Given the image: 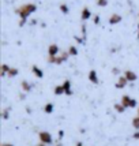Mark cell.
<instances>
[{
  "mask_svg": "<svg viewBox=\"0 0 139 146\" xmlns=\"http://www.w3.org/2000/svg\"><path fill=\"white\" fill-rule=\"evenodd\" d=\"M38 138L41 141V143H44V145H51V143H53V138H52V135L48 133V131H40Z\"/></svg>",
  "mask_w": 139,
  "mask_h": 146,
  "instance_id": "3957f363",
  "label": "cell"
},
{
  "mask_svg": "<svg viewBox=\"0 0 139 146\" xmlns=\"http://www.w3.org/2000/svg\"><path fill=\"white\" fill-rule=\"evenodd\" d=\"M10 111H11L10 108H6L4 111H3V113H1V116H3V119H4V120H7V119H8V115H10Z\"/></svg>",
  "mask_w": 139,
  "mask_h": 146,
  "instance_id": "603a6c76",
  "label": "cell"
},
{
  "mask_svg": "<svg viewBox=\"0 0 139 146\" xmlns=\"http://www.w3.org/2000/svg\"><path fill=\"white\" fill-rule=\"evenodd\" d=\"M90 18H91V11H90V8H89V7H83L82 13H81V19L85 22V21H87V19H90Z\"/></svg>",
  "mask_w": 139,
  "mask_h": 146,
  "instance_id": "9c48e42d",
  "label": "cell"
},
{
  "mask_svg": "<svg viewBox=\"0 0 139 146\" xmlns=\"http://www.w3.org/2000/svg\"><path fill=\"white\" fill-rule=\"evenodd\" d=\"M36 10H37V6L33 4V3H27V4H23V6H21L19 8H17L15 13L19 15V26H25L29 15L36 13Z\"/></svg>",
  "mask_w": 139,
  "mask_h": 146,
  "instance_id": "6da1fadb",
  "label": "cell"
},
{
  "mask_svg": "<svg viewBox=\"0 0 139 146\" xmlns=\"http://www.w3.org/2000/svg\"><path fill=\"white\" fill-rule=\"evenodd\" d=\"M59 8H60V11H62V13L63 14H68V11H70V8H68V6H67V4H60V7H59Z\"/></svg>",
  "mask_w": 139,
  "mask_h": 146,
  "instance_id": "44dd1931",
  "label": "cell"
},
{
  "mask_svg": "<svg viewBox=\"0 0 139 146\" xmlns=\"http://www.w3.org/2000/svg\"><path fill=\"white\" fill-rule=\"evenodd\" d=\"M53 93H55L56 96H62V94H64L63 86H62V85H59V86H55V89H53Z\"/></svg>",
  "mask_w": 139,
  "mask_h": 146,
  "instance_id": "e0dca14e",
  "label": "cell"
},
{
  "mask_svg": "<svg viewBox=\"0 0 139 146\" xmlns=\"http://www.w3.org/2000/svg\"><path fill=\"white\" fill-rule=\"evenodd\" d=\"M101 22V19H100V15H95V17H93V23L94 25H98Z\"/></svg>",
  "mask_w": 139,
  "mask_h": 146,
  "instance_id": "cb8c5ba5",
  "label": "cell"
},
{
  "mask_svg": "<svg viewBox=\"0 0 139 146\" xmlns=\"http://www.w3.org/2000/svg\"><path fill=\"white\" fill-rule=\"evenodd\" d=\"M32 72L34 76H37L38 79H41V78H44V71L41 70L38 66H33L32 67Z\"/></svg>",
  "mask_w": 139,
  "mask_h": 146,
  "instance_id": "7c38bea8",
  "label": "cell"
},
{
  "mask_svg": "<svg viewBox=\"0 0 139 146\" xmlns=\"http://www.w3.org/2000/svg\"><path fill=\"white\" fill-rule=\"evenodd\" d=\"M18 74H19V70L15 68V67H11L10 71H8V76H10V78H14V76H17Z\"/></svg>",
  "mask_w": 139,
  "mask_h": 146,
  "instance_id": "ac0fdd59",
  "label": "cell"
},
{
  "mask_svg": "<svg viewBox=\"0 0 139 146\" xmlns=\"http://www.w3.org/2000/svg\"><path fill=\"white\" fill-rule=\"evenodd\" d=\"M30 23H32V25H37V19H33V21L30 22Z\"/></svg>",
  "mask_w": 139,
  "mask_h": 146,
  "instance_id": "f546056e",
  "label": "cell"
},
{
  "mask_svg": "<svg viewBox=\"0 0 139 146\" xmlns=\"http://www.w3.org/2000/svg\"><path fill=\"white\" fill-rule=\"evenodd\" d=\"M56 146H63V145H62V143H57V145Z\"/></svg>",
  "mask_w": 139,
  "mask_h": 146,
  "instance_id": "836d02e7",
  "label": "cell"
},
{
  "mask_svg": "<svg viewBox=\"0 0 139 146\" xmlns=\"http://www.w3.org/2000/svg\"><path fill=\"white\" fill-rule=\"evenodd\" d=\"M21 88H22V90L23 92H30V90L33 89V83H30V82H27V81H22L21 82Z\"/></svg>",
  "mask_w": 139,
  "mask_h": 146,
  "instance_id": "4fadbf2b",
  "label": "cell"
},
{
  "mask_svg": "<svg viewBox=\"0 0 139 146\" xmlns=\"http://www.w3.org/2000/svg\"><path fill=\"white\" fill-rule=\"evenodd\" d=\"M59 52H60V49H59V45L57 44H51L49 46H48V56L49 57L57 56Z\"/></svg>",
  "mask_w": 139,
  "mask_h": 146,
  "instance_id": "5b68a950",
  "label": "cell"
},
{
  "mask_svg": "<svg viewBox=\"0 0 139 146\" xmlns=\"http://www.w3.org/2000/svg\"><path fill=\"white\" fill-rule=\"evenodd\" d=\"M68 56H70L68 52L64 51V52H62L60 56H59V55H57V56H52V57L48 56V62L52 64H62V63H64V62H67Z\"/></svg>",
  "mask_w": 139,
  "mask_h": 146,
  "instance_id": "7a4b0ae2",
  "label": "cell"
},
{
  "mask_svg": "<svg viewBox=\"0 0 139 146\" xmlns=\"http://www.w3.org/2000/svg\"><path fill=\"white\" fill-rule=\"evenodd\" d=\"M124 76L127 78V81H128V82H135V81L138 79V75H136L134 71H131V70L124 71Z\"/></svg>",
  "mask_w": 139,
  "mask_h": 146,
  "instance_id": "52a82bcc",
  "label": "cell"
},
{
  "mask_svg": "<svg viewBox=\"0 0 139 146\" xmlns=\"http://www.w3.org/2000/svg\"><path fill=\"white\" fill-rule=\"evenodd\" d=\"M138 115H139V108H138Z\"/></svg>",
  "mask_w": 139,
  "mask_h": 146,
  "instance_id": "e575fe53",
  "label": "cell"
},
{
  "mask_svg": "<svg viewBox=\"0 0 139 146\" xmlns=\"http://www.w3.org/2000/svg\"><path fill=\"white\" fill-rule=\"evenodd\" d=\"M63 89H64V94L66 96H72V89H71V82H70L68 79H66L63 82Z\"/></svg>",
  "mask_w": 139,
  "mask_h": 146,
  "instance_id": "8fae6325",
  "label": "cell"
},
{
  "mask_svg": "<svg viewBox=\"0 0 139 146\" xmlns=\"http://www.w3.org/2000/svg\"><path fill=\"white\" fill-rule=\"evenodd\" d=\"M36 146H46V145H44V143H40V145H36Z\"/></svg>",
  "mask_w": 139,
  "mask_h": 146,
  "instance_id": "1f68e13d",
  "label": "cell"
},
{
  "mask_svg": "<svg viewBox=\"0 0 139 146\" xmlns=\"http://www.w3.org/2000/svg\"><path fill=\"white\" fill-rule=\"evenodd\" d=\"M108 22H109V25H117V23H120L121 22V15L119 14H112L109 19H108Z\"/></svg>",
  "mask_w": 139,
  "mask_h": 146,
  "instance_id": "ba28073f",
  "label": "cell"
},
{
  "mask_svg": "<svg viewBox=\"0 0 139 146\" xmlns=\"http://www.w3.org/2000/svg\"><path fill=\"white\" fill-rule=\"evenodd\" d=\"M87 79L91 83H94V85H98V82H100V79H98V74H97V71L95 70H91L90 72H89Z\"/></svg>",
  "mask_w": 139,
  "mask_h": 146,
  "instance_id": "8992f818",
  "label": "cell"
},
{
  "mask_svg": "<svg viewBox=\"0 0 139 146\" xmlns=\"http://www.w3.org/2000/svg\"><path fill=\"white\" fill-rule=\"evenodd\" d=\"M67 52H68L70 56H76V55H78V49H76V46H74V45H71Z\"/></svg>",
  "mask_w": 139,
  "mask_h": 146,
  "instance_id": "d6986e66",
  "label": "cell"
},
{
  "mask_svg": "<svg viewBox=\"0 0 139 146\" xmlns=\"http://www.w3.org/2000/svg\"><path fill=\"white\" fill-rule=\"evenodd\" d=\"M127 83H128V81H127L126 76L123 75V76H120V78L117 79V82H116L115 86H116V89H124V88L127 86Z\"/></svg>",
  "mask_w": 139,
  "mask_h": 146,
  "instance_id": "30bf717a",
  "label": "cell"
},
{
  "mask_svg": "<svg viewBox=\"0 0 139 146\" xmlns=\"http://www.w3.org/2000/svg\"><path fill=\"white\" fill-rule=\"evenodd\" d=\"M81 29H82V38H83V40H86V25L83 23Z\"/></svg>",
  "mask_w": 139,
  "mask_h": 146,
  "instance_id": "d4e9b609",
  "label": "cell"
},
{
  "mask_svg": "<svg viewBox=\"0 0 139 146\" xmlns=\"http://www.w3.org/2000/svg\"><path fill=\"white\" fill-rule=\"evenodd\" d=\"M53 109H55V105H53L52 102H48V104H45L44 105V112L45 113H52Z\"/></svg>",
  "mask_w": 139,
  "mask_h": 146,
  "instance_id": "9a60e30c",
  "label": "cell"
},
{
  "mask_svg": "<svg viewBox=\"0 0 139 146\" xmlns=\"http://www.w3.org/2000/svg\"><path fill=\"white\" fill-rule=\"evenodd\" d=\"M132 127L135 128V130H139V115L132 119Z\"/></svg>",
  "mask_w": 139,
  "mask_h": 146,
  "instance_id": "ffe728a7",
  "label": "cell"
},
{
  "mask_svg": "<svg viewBox=\"0 0 139 146\" xmlns=\"http://www.w3.org/2000/svg\"><path fill=\"white\" fill-rule=\"evenodd\" d=\"M109 0H97V6L98 7H107Z\"/></svg>",
  "mask_w": 139,
  "mask_h": 146,
  "instance_id": "7402d4cb",
  "label": "cell"
},
{
  "mask_svg": "<svg viewBox=\"0 0 139 146\" xmlns=\"http://www.w3.org/2000/svg\"><path fill=\"white\" fill-rule=\"evenodd\" d=\"M1 146H14L13 143H8V142H4V143H1Z\"/></svg>",
  "mask_w": 139,
  "mask_h": 146,
  "instance_id": "f1b7e54d",
  "label": "cell"
},
{
  "mask_svg": "<svg viewBox=\"0 0 139 146\" xmlns=\"http://www.w3.org/2000/svg\"><path fill=\"white\" fill-rule=\"evenodd\" d=\"M63 137H64V131L60 130V131H59V139H63Z\"/></svg>",
  "mask_w": 139,
  "mask_h": 146,
  "instance_id": "4316f807",
  "label": "cell"
},
{
  "mask_svg": "<svg viewBox=\"0 0 139 146\" xmlns=\"http://www.w3.org/2000/svg\"><path fill=\"white\" fill-rule=\"evenodd\" d=\"M126 107H124V105H123V104H121V102H117V104H115V111H116V112H119V113H123V112H124V111H126Z\"/></svg>",
  "mask_w": 139,
  "mask_h": 146,
  "instance_id": "2e32d148",
  "label": "cell"
},
{
  "mask_svg": "<svg viewBox=\"0 0 139 146\" xmlns=\"http://www.w3.org/2000/svg\"><path fill=\"white\" fill-rule=\"evenodd\" d=\"M138 40H139V25H138Z\"/></svg>",
  "mask_w": 139,
  "mask_h": 146,
  "instance_id": "d6a6232c",
  "label": "cell"
},
{
  "mask_svg": "<svg viewBox=\"0 0 139 146\" xmlns=\"http://www.w3.org/2000/svg\"><path fill=\"white\" fill-rule=\"evenodd\" d=\"M132 138H134V139H138V141H139V131H136V133H134Z\"/></svg>",
  "mask_w": 139,
  "mask_h": 146,
  "instance_id": "83f0119b",
  "label": "cell"
},
{
  "mask_svg": "<svg viewBox=\"0 0 139 146\" xmlns=\"http://www.w3.org/2000/svg\"><path fill=\"white\" fill-rule=\"evenodd\" d=\"M112 72H113L115 75H119V74H120V70H119L117 67H113V68H112Z\"/></svg>",
  "mask_w": 139,
  "mask_h": 146,
  "instance_id": "484cf974",
  "label": "cell"
},
{
  "mask_svg": "<svg viewBox=\"0 0 139 146\" xmlns=\"http://www.w3.org/2000/svg\"><path fill=\"white\" fill-rule=\"evenodd\" d=\"M76 146H83V145H82V142H78V143H76Z\"/></svg>",
  "mask_w": 139,
  "mask_h": 146,
  "instance_id": "4dcf8cb0",
  "label": "cell"
},
{
  "mask_svg": "<svg viewBox=\"0 0 139 146\" xmlns=\"http://www.w3.org/2000/svg\"><path fill=\"white\" fill-rule=\"evenodd\" d=\"M10 66L8 64H1V67H0V75L1 76H6V75H8V71H10Z\"/></svg>",
  "mask_w": 139,
  "mask_h": 146,
  "instance_id": "5bb4252c",
  "label": "cell"
},
{
  "mask_svg": "<svg viewBox=\"0 0 139 146\" xmlns=\"http://www.w3.org/2000/svg\"><path fill=\"white\" fill-rule=\"evenodd\" d=\"M120 102L126 107V108H135V107H136V100L131 98L130 96H123Z\"/></svg>",
  "mask_w": 139,
  "mask_h": 146,
  "instance_id": "277c9868",
  "label": "cell"
}]
</instances>
